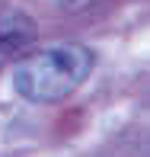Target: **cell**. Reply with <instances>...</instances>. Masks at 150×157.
Wrapping results in <instances>:
<instances>
[{
    "label": "cell",
    "mask_w": 150,
    "mask_h": 157,
    "mask_svg": "<svg viewBox=\"0 0 150 157\" xmlns=\"http://www.w3.org/2000/svg\"><path fill=\"white\" fill-rule=\"evenodd\" d=\"M93 64H96V58L86 45H77V42L54 45L19 61L13 71V87L29 103L38 106L61 103L90 77Z\"/></svg>",
    "instance_id": "obj_1"
},
{
    "label": "cell",
    "mask_w": 150,
    "mask_h": 157,
    "mask_svg": "<svg viewBox=\"0 0 150 157\" xmlns=\"http://www.w3.org/2000/svg\"><path fill=\"white\" fill-rule=\"evenodd\" d=\"M38 26L19 6H0V55H19L35 45Z\"/></svg>",
    "instance_id": "obj_2"
},
{
    "label": "cell",
    "mask_w": 150,
    "mask_h": 157,
    "mask_svg": "<svg viewBox=\"0 0 150 157\" xmlns=\"http://www.w3.org/2000/svg\"><path fill=\"white\" fill-rule=\"evenodd\" d=\"M3 58H6V55H0V67H3Z\"/></svg>",
    "instance_id": "obj_3"
}]
</instances>
